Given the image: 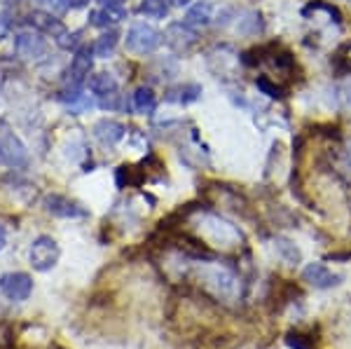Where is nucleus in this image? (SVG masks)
I'll list each match as a JSON object with an SVG mask.
<instances>
[{
    "mask_svg": "<svg viewBox=\"0 0 351 349\" xmlns=\"http://www.w3.org/2000/svg\"><path fill=\"white\" fill-rule=\"evenodd\" d=\"M92 0H71V8H87Z\"/></svg>",
    "mask_w": 351,
    "mask_h": 349,
    "instance_id": "a878e982",
    "label": "nucleus"
},
{
    "mask_svg": "<svg viewBox=\"0 0 351 349\" xmlns=\"http://www.w3.org/2000/svg\"><path fill=\"white\" fill-rule=\"evenodd\" d=\"M5 244H8V232H5V228L0 225V251L5 249Z\"/></svg>",
    "mask_w": 351,
    "mask_h": 349,
    "instance_id": "393cba45",
    "label": "nucleus"
},
{
    "mask_svg": "<svg viewBox=\"0 0 351 349\" xmlns=\"http://www.w3.org/2000/svg\"><path fill=\"white\" fill-rule=\"evenodd\" d=\"M45 209L56 218H84L87 216V211H84L80 204H75L73 200L61 197V195H49L47 200H45Z\"/></svg>",
    "mask_w": 351,
    "mask_h": 349,
    "instance_id": "9d476101",
    "label": "nucleus"
},
{
    "mask_svg": "<svg viewBox=\"0 0 351 349\" xmlns=\"http://www.w3.org/2000/svg\"><path fill=\"white\" fill-rule=\"evenodd\" d=\"M274 249H276V253H279L281 261L288 263V265H298V263L302 261V253H300V249L286 237H276L274 239Z\"/></svg>",
    "mask_w": 351,
    "mask_h": 349,
    "instance_id": "f3484780",
    "label": "nucleus"
},
{
    "mask_svg": "<svg viewBox=\"0 0 351 349\" xmlns=\"http://www.w3.org/2000/svg\"><path fill=\"white\" fill-rule=\"evenodd\" d=\"M162 33L150 24H134L127 33V49L134 54H150L160 47Z\"/></svg>",
    "mask_w": 351,
    "mask_h": 349,
    "instance_id": "f257e3e1",
    "label": "nucleus"
},
{
    "mask_svg": "<svg viewBox=\"0 0 351 349\" xmlns=\"http://www.w3.org/2000/svg\"><path fill=\"white\" fill-rule=\"evenodd\" d=\"M263 16L258 12H246L239 19V24H237V31L241 33V36H258V33H263Z\"/></svg>",
    "mask_w": 351,
    "mask_h": 349,
    "instance_id": "6ab92c4d",
    "label": "nucleus"
},
{
    "mask_svg": "<svg viewBox=\"0 0 351 349\" xmlns=\"http://www.w3.org/2000/svg\"><path fill=\"white\" fill-rule=\"evenodd\" d=\"M202 281L206 286H211L213 291H216L218 296H223V298H230V296H234V291H237V274L232 272V269L228 267H223V265H206L202 269Z\"/></svg>",
    "mask_w": 351,
    "mask_h": 349,
    "instance_id": "7ed1b4c3",
    "label": "nucleus"
},
{
    "mask_svg": "<svg viewBox=\"0 0 351 349\" xmlns=\"http://www.w3.org/2000/svg\"><path fill=\"white\" fill-rule=\"evenodd\" d=\"M157 106V97L155 92H152L150 87H138L134 92V108L136 112H143V115H148V112L155 110Z\"/></svg>",
    "mask_w": 351,
    "mask_h": 349,
    "instance_id": "a211bd4d",
    "label": "nucleus"
},
{
    "mask_svg": "<svg viewBox=\"0 0 351 349\" xmlns=\"http://www.w3.org/2000/svg\"><path fill=\"white\" fill-rule=\"evenodd\" d=\"M124 16H127V12H124L122 5H117V3H101V8L94 10L89 19H92L94 26L108 28L112 24H117V21H122Z\"/></svg>",
    "mask_w": 351,
    "mask_h": 349,
    "instance_id": "9b49d317",
    "label": "nucleus"
},
{
    "mask_svg": "<svg viewBox=\"0 0 351 349\" xmlns=\"http://www.w3.org/2000/svg\"><path fill=\"white\" fill-rule=\"evenodd\" d=\"M0 162L10 167H26L28 165V153L26 148L19 143V139H14L12 134H5L0 139Z\"/></svg>",
    "mask_w": 351,
    "mask_h": 349,
    "instance_id": "1a4fd4ad",
    "label": "nucleus"
},
{
    "mask_svg": "<svg viewBox=\"0 0 351 349\" xmlns=\"http://www.w3.org/2000/svg\"><path fill=\"white\" fill-rule=\"evenodd\" d=\"M45 8H49L54 14H64L68 8H71V0H40Z\"/></svg>",
    "mask_w": 351,
    "mask_h": 349,
    "instance_id": "5701e85b",
    "label": "nucleus"
},
{
    "mask_svg": "<svg viewBox=\"0 0 351 349\" xmlns=\"http://www.w3.org/2000/svg\"><path fill=\"white\" fill-rule=\"evenodd\" d=\"M256 84H258V89L263 94H267L269 99H281L284 97V89L279 87V84H274L269 80V77H265V75H260L258 80H256Z\"/></svg>",
    "mask_w": 351,
    "mask_h": 349,
    "instance_id": "4be33fe9",
    "label": "nucleus"
},
{
    "mask_svg": "<svg viewBox=\"0 0 351 349\" xmlns=\"http://www.w3.org/2000/svg\"><path fill=\"white\" fill-rule=\"evenodd\" d=\"M124 132H127V129L115 120H99L94 125V136L106 145H115L117 141H122Z\"/></svg>",
    "mask_w": 351,
    "mask_h": 349,
    "instance_id": "ddd939ff",
    "label": "nucleus"
},
{
    "mask_svg": "<svg viewBox=\"0 0 351 349\" xmlns=\"http://www.w3.org/2000/svg\"><path fill=\"white\" fill-rule=\"evenodd\" d=\"M164 40L176 52H188L190 47L197 45V31L185 24V21H176V24H169L167 33H164Z\"/></svg>",
    "mask_w": 351,
    "mask_h": 349,
    "instance_id": "0eeeda50",
    "label": "nucleus"
},
{
    "mask_svg": "<svg viewBox=\"0 0 351 349\" xmlns=\"http://www.w3.org/2000/svg\"><path fill=\"white\" fill-rule=\"evenodd\" d=\"M286 345L291 347V349H311L300 333H288L286 335Z\"/></svg>",
    "mask_w": 351,
    "mask_h": 349,
    "instance_id": "b1692460",
    "label": "nucleus"
},
{
    "mask_svg": "<svg viewBox=\"0 0 351 349\" xmlns=\"http://www.w3.org/2000/svg\"><path fill=\"white\" fill-rule=\"evenodd\" d=\"M171 3L176 5V8H185V5H190L192 0H171Z\"/></svg>",
    "mask_w": 351,
    "mask_h": 349,
    "instance_id": "bb28decb",
    "label": "nucleus"
},
{
    "mask_svg": "<svg viewBox=\"0 0 351 349\" xmlns=\"http://www.w3.org/2000/svg\"><path fill=\"white\" fill-rule=\"evenodd\" d=\"M138 12L143 16H150V19H162V16L169 14V3L167 0H141Z\"/></svg>",
    "mask_w": 351,
    "mask_h": 349,
    "instance_id": "412c9836",
    "label": "nucleus"
},
{
    "mask_svg": "<svg viewBox=\"0 0 351 349\" xmlns=\"http://www.w3.org/2000/svg\"><path fill=\"white\" fill-rule=\"evenodd\" d=\"M89 89L96 94V97H108V94L117 92V80L110 75V73H96V75L89 80Z\"/></svg>",
    "mask_w": 351,
    "mask_h": 349,
    "instance_id": "dca6fc26",
    "label": "nucleus"
},
{
    "mask_svg": "<svg viewBox=\"0 0 351 349\" xmlns=\"http://www.w3.org/2000/svg\"><path fill=\"white\" fill-rule=\"evenodd\" d=\"M302 279L307 281L309 286H314V289H332V286H337L339 281H342V277L330 272L324 263H309V265L302 269Z\"/></svg>",
    "mask_w": 351,
    "mask_h": 349,
    "instance_id": "6e6552de",
    "label": "nucleus"
},
{
    "mask_svg": "<svg viewBox=\"0 0 351 349\" xmlns=\"http://www.w3.org/2000/svg\"><path fill=\"white\" fill-rule=\"evenodd\" d=\"M14 52L19 59H40V56L47 54V43L45 38H40V33H31L24 31L19 36H14Z\"/></svg>",
    "mask_w": 351,
    "mask_h": 349,
    "instance_id": "423d86ee",
    "label": "nucleus"
},
{
    "mask_svg": "<svg viewBox=\"0 0 351 349\" xmlns=\"http://www.w3.org/2000/svg\"><path fill=\"white\" fill-rule=\"evenodd\" d=\"M199 97H202V87H199V84L188 82V84H180V87L169 89L167 101H173V104L188 106V104H192V101H197Z\"/></svg>",
    "mask_w": 351,
    "mask_h": 349,
    "instance_id": "2eb2a0df",
    "label": "nucleus"
},
{
    "mask_svg": "<svg viewBox=\"0 0 351 349\" xmlns=\"http://www.w3.org/2000/svg\"><path fill=\"white\" fill-rule=\"evenodd\" d=\"M0 291L14 302H24L33 293V279L26 272H8L0 277Z\"/></svg>",
    "mask_w": 351,
    "mask_h": 349,
    "instance_id": "20e7f679",
    "label": "nucleus"
},
{
    "mask_svg": "<svg viewBox=\"0 0 351 349\" xmlns=\"http://www.w3.org/2000/svg\"><path fill=\"white\" fill-rule=\"evenodd\" d=\"M213 5L208 3V0H202V3L192 5L188 10V14H185V24L192 26V28H202V26H208L213 19Z\"/></svg>",
    "mask_w": 351,
    "mask_h": 349,
    "instance_id": "4468645a",
    "label": "nucleus"
},
{
    "mask_svg": "<svg viewBox=\"0 0 351 349\" xmlns=\"http://www.w3.org/2000/svg\"><path fill=\"white\" fill-rule=\"evenodd\" d=\"M101 3H117L120 5V0H101Z\"/></svg>",
    "mask_w": 351,
    "mask_h": 349,
    "instance_id": "c85d7f7f",
    "label": "nucleus"
},
{
    "mask_svg": "<svg viewBox=\"0 0 351 349\" xmlns=\"http://www.w3.org/2000/svg\"><path fill=\"white\" fill-rule=\"evenodd\" d=\"M92 66H94V49H89L87 45H84V47L77 49L71 66H68V84L73 87L71 92H80L82 82L87 80Z\"/></svg>",
    "mask_w": 351,
    "mask_h": 349,
    "instance_id": "39448f33",
    "label": "nucleus"
},
{
    "mask_svg": "<svg viewBox=\"0 0 351 349\" xmlns=\"http://www.w3.org/2000/svg\"><path fill=\"white\" fill-rule=\"evenodd\" d=\"M28 21H31L33 26L38 28V31L47 33V36L56 38V40H61V38L66 36V26L61 24L56 16H52V12H31V16H28Z\"/></svg>",
    "mask_w": 351,
    "mask_h": 349,
    "instance_id": "f8f14e48",
    "label": "nucleus"
},
{
    "mask_svg": "<svg viewBox=\"0 0 351 349\" xmlns=\"http://www.w3.org/2000/svg\"><path fill=\"white\" fill-rule=\"evenodd\" d=\"M59 256H61L59 244L52 237H47V234L38 237L31 244V265L38 272H49L59 263Z\"/></svg>",
    "mask_w": 351,
    "mask_h": 349,
    "instance_id": "f03ea898",
    "label": "nucleus"
},
{
    "mask_svg": "<svg viewBox=\"0 0 351 349\" xmlns=\"http://www.w3.org/2000/svg\"><path fill=\"white\" fill-rule=\"evenodd\" d=\"M347 157H349V162H351V139L347 141Z\"/></svg>",
    "mask_w": 351,
    "mask_h": 349,
    "instance_id": "cd10ccee",
    "label": "nucleus"
},
{
    "mask_svg": "<svg viewBox=\"0 0 351 349\" xmlns=\"http://www.w3.org/2000/svg\"><path fill=\"white\" fill-rule=\"evenodd\" d=\"M117 40H120V33H117V31H106L104 36L94 43V47H92L94 56H110L112 52H115Z\"/></svg>",
    "mask_w": 351,
    "mask_h": 349,
    "instance_id": "aec40b11",
    "label": "nucleus"
}]
</instances>
